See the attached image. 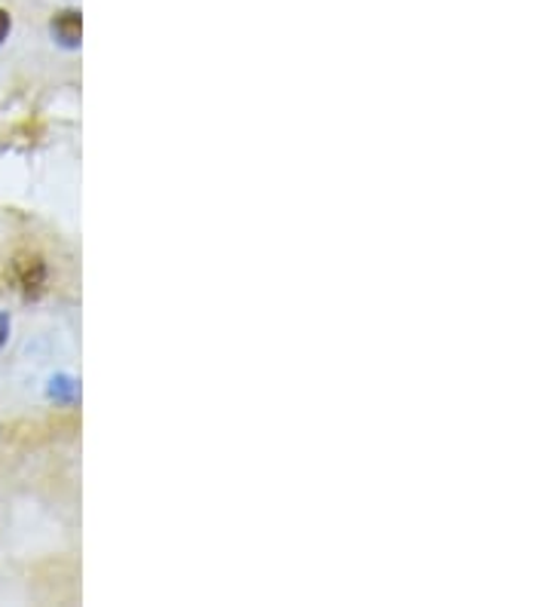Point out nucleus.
I'll return each instance as SVG.
<instances>
[{
    "label": "nucleus",
    "instance_id": "1",
    "mask_svg": "<svg viewBox=\"0 0 551 607\" xmlns=\"http://www.w3.org/2000/svg\"><path fill=\"white\" fill-rule=\"evenodd\" d=\"M10 274H13V282L25 298H37L47 286V264L34 252H19L10 264Z\"/></svg>",
    "mask_w": 551,
    "mask_h": 607
},
{
    "label": "nucleus",
    "instance_id": "2",
    "mask_svg": "<svg viewBox=\"0 0 551 607\" xmlns=\"http://www.w3.org/2000/svg\"><path fill=\"white\" fill-rule=\"evenodd\" d=\"M49 32H52V40L65 50H77L83 37V19L77 10H62L56 13L52 22H49Z\"/></svg>",
    "mask_w": 551,
    "mask_h": 607
},
{
    "label": "nucleus",
    "instance_id": "3",
    "mask_svg": "<svg viewBox=\"0 0 551 607\" xmlns=\"http://www.w3.org/2000/svg\"><path fill=\"white\" fill-rule=\"evenodd\" d=\"M77 393H81V387L74 384V378H68V375H59V378L49 380V396L56 402H74Z\"/></svg>",
    "mask_w": 551,
    "mask_h": 607
},
{
    "label": "nucleus",
    "instance_id": "4",
    "mask_svg": "<svg viewBox=\"0 0 551 607\" xmlns=\"http://www.w3.org/2000/svg\"><path fill=\"white\" fill-rule=\"evenodd\" d=\"M10 32H13V16H10V13H7L3 7H0V44H3L7 37H10Z\"/></svg>",
    "mask_w": 551,
    "mask_h": 607
},
{
    "label": "nucleus",
    "instance_id": "5",
    "mask_svg": "<svg viewBox=\"0 0 551 607\" xmlns=\"http://www.w3.org/2000/svg\"><path fill=\"white\" fill-rule=\"evenodd\" d=\"M7 338H10V316L0 313V350H3V344H7Z\"/></svg>",
    "mask_w": 551,
    "mask_h": 607
}]
</instances>
